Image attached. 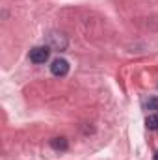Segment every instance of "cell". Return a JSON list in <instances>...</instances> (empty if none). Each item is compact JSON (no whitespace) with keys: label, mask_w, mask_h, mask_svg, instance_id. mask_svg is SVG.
Instances as JSON below:
<instances>
[{"label":"cell","mask_w":158,"mask_h":160,"mask_svg":"<svg viewBox=\"0 0 158 160\" xmlns=\"http://www.w3.org/2000/svg\"><path fill=\"white\" fill-rule=\"evenodd\" d=\"M50 56V48L48 47H34L30 50V62L34 63H45Z\"/></svg>","instance_id":"obj_1"},{"label":"cell","mask_w":158,"mask_h":160,"mask_svg":"<svg viewBox=\"0 0 158 160\" xmlns=\"http://www.w3.org/2000/svg\"><path fill=\"white\" fill-rule=\"evenodd\" d=\"M50 73L54 77H65L69 73V62L63 60V58H56L52 63H50Z\"/></svg>","instance_id":"obj_2"},{"label":"cell","mask_w":158,"mask_h":160,"mask_svg":"<svg viewBox=\"0 0 158 160\" xmlns=\"http://www.w3.org/2000/svg\"><path fill=\"white\" fill-rule=\"evenodd\" d=\"M50 147L56 149V151H65L67 149V140L65 138H54V140H50Z\"/></svg>","instance_id":"obj_3"},{"label":"cell","mask_w":158,"mask_h":160,"mask_svg":"<svg viewBox=\"0 0 158 160\" xmlns=\"http://www.w3.org/2000/svg\"><path fill=\"white\" fill-rule=\"evenodd\" d=\"M50 39H52V45L56 47V48H60V50H63L65 47H67V39H58V34H54V36H50Z\"/></svg>","instance_id":"obj_4"},{"label":"cell","mask_w":158,"mask_h":160,"mask_svg":"<svg viewBox=\"0 0 158 160\" xmlns=\"http://www.w3.org/2000/svg\"><path fill=\"white\" fill-rule=\"evenodd\" d=\"M145 125H147L149 128H158V114H153V116H149V118L145 119Z\"/></svg>","instance_id":"obj_5"},{"label":"cell","mask_w":158,"mask_h":160,"mask_svg":"<svg viewBox=\"0 0 158 160\" xmlns=\"http://www.w3.org/2000/svg\"><path fill=\"white\" fill-rule=\"evenodd\" d=\"M147 108L149 110H158V97H153L147 101Z\"/></svg>","instance_id":"obj_6"},{"label":"cell","mask_w":158,"mask_h":160,"mask_svg":"<svg viewBox=\"0 0 158 160\" xmlns=\"http://www.w3.org/2000/svg\"><path fill=\"white\" fill-rule=\"evenodd\" d=\"M155 160H158V153H155Z\"/></svg>","instance_id":"obj_7"}]
</instances>
